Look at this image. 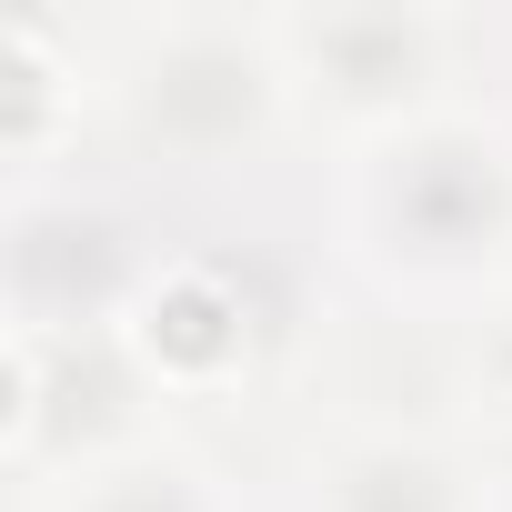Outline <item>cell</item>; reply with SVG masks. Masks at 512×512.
<instances>
[{
    "label": "cell",
    "instance_id": "3",
    "mask_svg": "<svg viewBox=\"0 0 512 512\" xmlns=\"http://www.w3.org/2000/svg\"><path fill=\"white\" fill-rule=\"evenodd\" d=\"M292 91L332 101L362 141L422 121L452 101V51L462 21L452 11H392V0H332V11H272Z\"/></svg>",
    "mask_w": 512,
    "mask_h": 512
},
{
    "label": "cell",
    "instance_id": "5",
    "mask_svg": "<svg viewBox=\"0 0 512 512\" xmlns=\"http://www.w3.org/2000/svg\"><path fill=\"white\" fill-rule=\"evenodd\" d=\"M312 512H472V462L432 432H362L322 462Z\"/></svg>",
    "mask_w": 512,
    "mask_h": 512
},
{
    "label": "cell",
    "instance_id": "4",
    "mask_svg": "<svg viewBox=\"0 0 512 512\" xmlns=\"http://www.w3.org/2000/svg\"><path fill=\"white\" fill-rule=\"evenodd\" d=\"M11 302H21V342H81V332H111V312H141L151 272L131 221L101 201H21Z\"/></svg>",
    "mask_w": 512,
    "mask_h": 512
},
{
    "label": "cell",
    "instance_id": "7",
    "mask_svg": "<svg viewBox=\"0 0 512 512\" xmlns=\"http://www.w3.org/2000/svg\"><path fill=\"white\" fill-rule=\"evenodd\" d=\"M472 402L512 432V292H492L472 322Z\"/></svg>",
    "mask_w": 512,
    "mask_h": 512
},
{
    "label": "cell",
    "instance_id": "1",
    "mask_svg": "<svg viewBox=\"0 0 512 512\" xmlns=\"http://www.w3.org/2000/svg\"><path fill=\"white\" fill-rule=\"evenodd\" d=\"M352 221L422 292H512V121L442 101L362 141Z\"/></svg>",
    "mask_w": 512,
    "mask_h": 512
},
{
    "label": "cell",
    "instance_id": "2",
    "mask_svg": "<svg viewBox=\"0 0 512 512\" xmlns=\"http://www.w3.org/2000/svg\"><path fill=\"white\" fill-rule=\"evenodd\" d=\"M121 121L141 131V151H171V161H241L262 151L292 111V61H282V31L272 11L241 21V11H171V21H141L131 31V61H121Z\"/></svg>",
    "mask_w": 512,
    "mask_h": 512
},
{
    "label": "cell",
    "instance_id": "6",
    "mask_svg": "<svg viewBox=\"0 0 512 512\" xmlns=\"http://www.w3.org/2000/svg\"><path fill=\"white\" fill-rule=\"evenodd\" d=\"M71 512H211V482L181 452H111V462L81 472Z\"/></svg>",
    "mask_w": 512,
    "mask_h": 512
}]
</instances>
